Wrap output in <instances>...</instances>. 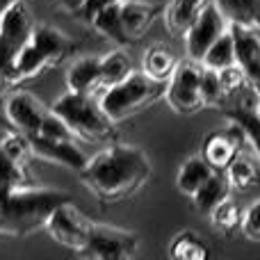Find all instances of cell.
<instances>
[{
  "mask_svg": "<svg viewBox=\"0 0 260 260\" xmlns=\"http://www.w3.org/2000/svg\"><path fill=\"white\" fill-rule=\"evenodd\" d=\"M201 96H203V103L215 105V108L229 99V94H226L224 85L219 80V73L206 67H203V76H201Z\"/></svg>",
  "mask_w": 260,
  "mask_h": 260,
  "instance_id": "obj_31",
  "label": "cell"
},
{
  "mask_svg": "<svg viewBox=\"0 0 260 260\" xmlns=\"http://www.w3.org/2000/svg\"><path fill=\"white\" fill-rule=\"evenodd\" d=\"M3 108H5L7 121L16 130L25 133L27 137L39 135L46 117L50 114V110L37 96H32L30 91H14V94H9L5 99Z\"/></svg>",
  "mask_w": 260,
  "mask_h": 260,
  "instance_id": "obj_11",
  "label": "cell"
},
{
  "mask_svg": "<svg viewBox=\"0 0 260 260\" xmlns=\"http://www.w3.org/2000/svg\"><path fill=\"white\" fill-rule=\"evenodd\" d=\"M0 148H3L9 157H14V160H18V162H25V165H27V160L35 155V153H32L30 137H27L25 133H21V130H16L14 126L7 130H0Z\"/></svg>",
  "mask_w": 260,
  "mask_h": 260,
  "instance_id": "obj_29",
  "label": "cell"
},
{
  "mask_svg": "<svg viewBox=\"0 0 260 260\" xmlns=\"http://www.w3.org/2000/svg\"><path fill=\"white\" fill-rule=\"evenodd\" d=\"M55 3H57L62 9L71 12V14H82V9H85L87 0H55Z\"/></svg>",
  "mask_w": 260,
  "mask_h": 260,
  "instance_id": "obj_34",
  "label": "cell"
},
{
  "mask_svg": "<svg viewBox=\"0 0 260 260\" xmlns=\"http://www.w3.org/2000/svg\"><path fill=\"white\" fill-rule=\"evenodd\" d=\"M253 112H256L258 117H260V96H258V103H256V110H253Z\"/></svg>",
  "mask_w": 260,
  "mask_h": 260,
  "instance_id": "obj_37",
  "label": "cell"
},
{
  "mask_svg": "<svg viewBox=\"0 0 260 260\" xmlns=\"http://www.w3.org/2000/svg\"><path fill=\"white\" fill-rule=\"evenodd\" d=\"M165 82H157L148 78L142 71H133L128 78L114 82L110 87H103L99 94V103L103 112L112 119L114 123L126 121L139 110L151 105L153 101L165 99Z\"/></svg>",
  "mask_w": 260,
  "mask_h": 260,
  "instance_id": "obj_5",
  "label": "cell"
},
{
  "mask_svg": "<svg viewBox=\"0 0 260 260\" xmlns=\"http://www.w3.org/2000/svg\"><path fill=\"white\" fill-rule=\"evenodd\" d=\"M247 85L253 89V94L260 96V67L256 69V71H251V73L247 76Z\"/></svg>",
  "mask_w": 260,
  "mask_h": 260,
  "instance_id": "obj_35",
  "label": "cell"
},
{
  "mask_svg": "<svg viewBox=\"0 0 260 260\" xmlns=\"http://www.w3.org/2000/svg\"><path fill=\"white\" fill-rule=\"evenodd\" d=\"M212 171H215L212 165L203 155H192L180 165L178 174H176V187H178L180 194L192 197V194L210 178Z\"/></svg>",
  "mask_w": 260,
  "mask_h": 260,
  "instance_id": "obj_21",
  "label": "cell"
},
{
  "mask_svg": "<svg viewBox=\"0 0 260 260\" xmlns=\"http://www.w3.org/2000/svg\"><path fill=\"white\" fill-rule=\"evenodd\" d=\"M89 23L96 27L99 35L108 37L117 46H130L126 30H123V21H121V0L112 5H105L99 12H94L89 16Z\"/></svg>",
  "mask_w": 260,
  "mask_h": 260,
  "instance_id": "obj_20",
  "label": "cell"
},
{
  "mask_svg": "<svg viewBox=\"0 0 260 260\" xmlns=\"http://www.w3.org/2000/svg\"><path fill=\"white\" fill-rule=\"evenodd\" d=\"M14 3H18V0H0V14H3L7 7H12Z\"/></svg>",
  "mask_w": 260,
  "mask_h": 260,
  "instance_id": "obj_36",
  "label": "cell"
},
{
  "mask_svg": "<svg viewBox=\"0 0 260 260\" xmlns=\"http://www.w3.org/2000/svg\"><path fill=\"white\" fill-rule=\"evenodd\" d=\"M139 235L133 231L110 224H94L80 256L89 260H128L139 251Z\"/></svg>",
  "mask_w": 260,
  "mask_h": 260,
  "instance_id": "obj_6",
  "label": "cell"
},
{
  "mask_svg": "<svg viewBox=\"0 0 260 260\" xmlns=\"http://www.w3.org/2000/svg\"><path fill=\"white\" fill-rule=\"evenodd\" d=\"M133 71H135L133 59H130V55L123 50V46L101 55V89L123 80V78H128Z\"/></svg>",
  "mask_w": 260,
  "mask_h": 260,
  "instance_id": "obj_24",
  "label": "cell"
},
{
  "mask_svg": "<svg viewBox=\"0 0 260 260\" xmlns=\"http://www.w3.org/2000/svg\"><path fill=\"white\" fill-rule=\"evenodd\" d=\"M229 27L235 44V62L249 76L260 67V30L253 25H240V23H231Z\"/></svg>",
  "mask_w": 260,
  "mask_h": 260,
  "instance_id": "obj_14",
  "label": "cell"
},
{
  "mask_svg": "<svg viewBox=\"0 0 260 260\" xmlns=\"http://www.w3.org/2000/svg\"><path fill=\"white\" fill-rule=\"evenodd\" d=\"M32 30H35V21H32V14H30V9L25 7L23 0L14 3L12 7H7L0 14V37H3L16 53L27 41V37L32 35Z\"/></svg>",
  "mask_w": 260,
  "mask_h": 260,
  "instance_id": "obj_13",
  "label": "cell"
},
{
  "mask_svg": "<svg viewBox=\"0 0 260 260\" xmlns=\"http://www.w3.org/2000/svg\"><path fill=\"white\" fill-rule=\"evenodd\" d=\"M240 231L244 233L247 240L260 242V197L242 212V226H240Z\"/></svg>",
  "mask_w": 260,
  "mask_h": 260,
  "instance_id": "obj_32",
  "label": "cell"
},
{
  "mask_svg": "<svg viewBox=\"0 0 260 260\" xmlns=\"http://www.w3.org/2000/svg\"><path fill=\"white\" fill-rule=\"evenodd\" d=\"M260 157L256 155H247V153H240L233 162L224 169L226 178L231 183V189H238V192H244V189H251L260 183Z\"/></svg>",
  "mask_w": 260,
  "mask_h": 260,
  "instance_id": "obj_22",
  "label": "cell"
},
{
  "mask_svg": "<svg viewBox=\"0 0 260 260\" xmlns=\"http://www.w3.org/2000/svg\"><path fill=\"white\" fill-rule=\"evenodd\" d=\"M169 258L174 260H206L210 258V247L197 231H180L169 242Z\"/></svg>",
  "mask_w": 260,
  "mask_h": 260,
  "instance_id": "obj_23",
  "label": "cell"
},
{
  "mask_svg": "<svg viewBox=\"0 0 260 260\" xmlns=\"http://www.w3.org/2000/svg\"><path fill=\"white\" fill-rule=\"evenodd\" d=\"M30 185L35 183L25 162L14 160L0 148V187H30Z\"/></svg>",
  "mask_w": 260,
  "mask_h": 260,
  "instance_id": "obj_28",
  "label": "cell"
},
{
  "mask_svg": "<svg viewBox=\"0 0 260 260\" xmlns=\"http://www.w3.org/2000/svg\"><path fill=\"white\" fill-rule=\"evenodd\" d=\"M210 5V0H169L165 7V25L171 35L183 37L199 14Z\"/></svg>",
  "mask_w": 260,
  "mask_h": 260,
  "instance_id": "obj_18",
  "label": "cell"
},
{
  "mask_svg": "<svg viewBox=\"0 0 260 260\" xmlns=\"http://www.w3.org/2000/svg\"><path fill=\"white\" fill-rule=\"evenodd\" d=\"M67 89L80 94H94L101 89V55L80 57L67 71Z\"/></svg>",
  "mask_w": 260,
  "mask_h": 260,
  "instance_id": "obj_16",
  "label": "cell"
},
{
  "mask_svg": "<svg viewBox=\"0 0 260 260\" xmlns=\"http://www.w3.org/2000/svg\"><path fill=\"white\" fill-rule=\"evenodd\" d=\"M226 30H229V21H226L221 9L217 7L215 0H212V3L199 14L197 21L187 27V32L183 35L189 59H199V62H201L206 50L210 48Z\"/></svg>",
  "mask_w": 260,
  "mask_h": 260,
  "instance_id": "obj_9",
  "label": "cell"
},
{
  "mask_svg": "<svg viewBox=\"0 0 260 260\" xmlns=\"http://www.w3.org/2000/svg\"><path fill=\"white\" fill-rule=\"evenodd\" d=\"M201 64L206 69H212V71H221V69L235 64V44H233V35H231V27L206 50Z\"/></svg>",
  "mask_w": 260,
  "mask_h": 260,
  "instance_id": "obj_27",
  "label": "cell"
},
{
  "mask_svg": "<svg viewBox=\"0 0 260 260\" xmlns=\"http://www.w3.org/2000/svg\"><path fill=\"white\" fill-rule=\"evenodd\" d=\"M231 194V183L229 178H226L224 171H212V176L206 180V183L201 185V187L197 189V192L192 194V203L194 208H197L199 212H203V215H210L212 210H215L217 206H219L221 201H224L226 197Z\"/></svg>",
  "mask_w": 260,
  "mask_h": 260,
  "instance_id": "obj_19",
  "label": "cell"
},
{
  "mask_svg": "<svg viewBox=\"0 0 260 260\" xmlns=\"http://www.w3.org/2000/svg\"><path fill=\"white\" fill-rule=\"evenodd\" d=\"M53 110L64 119V123L73 133V137L82 142H108L114 135V121L103 112L99 96L80 94V91H64L53 103Z\"/></svg>",
  "mask_w": 260,
  "mask_h": 260,
  "instance_id": "obj_4",
  "label": "cell"
},
{
  "mask_svg": "<svg viewBox=\"0 0 260 260\" xmlns=\"http://www.w3.org/2000/svg\"><path fill=\"white\" fill-rule=\"evenodd\" d=\"M69 199L53 187H0V235L23 238L44 229L50 212Z\"/></svg>",
  "mask_w": 260,
  "mask_h": 260,
  "instance_id": "obj_2",
  "label": "cell"
},
{
  "mask_svg": "<svg viewBox=\"0 0 260 260\" xmlns=\"http://www.w3.org/2000/svg\"><path fill=\"white\" fill-rule=\"evenodd\" d=\"M71 50V39L57 27L50 25H35L27 41L18 48L12 69L7 73V85H18L23 80L39 76L44 69L59 64Z\"/></svg>",
  "mask_w": 260,
  "mask_h": 260,
  "instance_id": "obj_3",
  "label": "cell"
},
{
  "mask_svg": "<svg viewBox=\"0 0 260 260\" xmlns=\"http://www.w3.org/2000/svg\"><path fill=\"white\" fill-rule=\"evenodd\" d=\"M226 21L240 25H253L260 30V0H215Z\"/></svg>",
  "mask_w": 260,
  "mask_h": 260,
  "instance_id": "obj_25",
  "label": "cell"
},
{
  "mask_svg": "<svg viewBox=\"0 0 260 260\" xmlns=\"http://www.w3.org/2000/svg\"><path fill=\"white\" fill-rule=\"evenodd\" d=\"M178 57L167 44H151L142 55V73H146L148 78L157 82H169V78L174 76L176 67H178Z\"/></svg>",
  "mask_w": 260,
  "mask_h": 260,
  "instance_id": "obj_17",
  "label": "cell"
},
{
  "mask_svg": "<svg viewBox=\"0 0 260 260\" xmlns=\"http://www.w3.org/2000/svg\"><path fill=\"white\" fill-rule=\"evenodd\" d=\"M217 73H219V80H221V85H224V89L229 96L247 85V73H244V69L240 67L238 62L226 67V69H221V71H217Z\"/></svg>",
  "mask_w": 260,
  "mask_h": 260,
  "instance_id": "obj_33",
  "label": "cell"
},
{
  "mask_svg": "<svg viewBox=\"0 0 260 260\" xmlns=\"http://www.w3.org/2000/svg\"><path fill=\"white\" fill-rule=\"evenodd\" d=\"M91 226H94V221L82 215L76 203L69 199V201L59 203V206L50 212L44 229L59 247H67V249H71V251L80 253L82 249H85L87 240H89Z\"/></svg>",
  "mask_w": 260,
  "mask_h": 260,
  "instance_id": "obj_7",
  "label": "cell"
},
{
  "mask_svg": "<svg viewBox=\"0 0 260 260\" xmlns=\"http://www.w3.org/2000/svg\"><path fill=\"white\" fill-rule=\"evenodd\" d=\"M208 217H210L212 226H215L221 235H233L235 231H240V226H242V208H240V203L235 201L231 194Z\"/></svg>",
  "mask_w": 260,
  "mask_h": 260,
  "instance_id": "obj_26",
  "label": "cell"
},
{
  "mask_svg": "<svg viewBox=\"0 0 260 260\" xmlns=\"http://www.w3.org/2000/svg\"><path fill=\"white\" fill-rule=\"evenodd\" d=\"M201 76H203V64L199 59L180 62L176 67L174 76L169 78L165 89V99L174 112L194 114L206 105L201 96Z\"/></svg>",
  "mask_w": 260,
  "mask_h": 260,
  "instance_id": "obj_8",
  "label": "cell"
},
{
  "mask_svg": "<svg viewBox=\"0 0 260 260\" xmlns=\"http://www.w3.org/2000/svg\"><path fill=\"white\" fill-rule=\"evenodd\" d=\"M32 142V153L41 160H48L55 162V165H62L69 167L73 171H82V167L87 165V157L85 153L80 151L73 137H30Z\"/></svg>",
  "mask_w": 260,
  "mask_h": 260,
  "instance_id": "obj_12",
  "label": "cell"
},
{
  "mask_svg": "<svg viewBox=\"0 0 260 260\" xmlns=\"http://www.w3.org/2000/svg\"><path fill=\"white\" fill-rule=\"evenodd\" d=\"M229 121H235L247 135V146H251V151L260 157V117L256 112H249L244 108H235L226 112Z\"/></svg>",
  "mask_w": 260,
  "mask_h": 260,
  "instance_id": "obj_30",
  "label": "cell"
},
{
  "mask_svg": "<svg viewBox=\"0 0 260 260\" xmlns=\"http://www.w3.org/2000/svg\"><path fill=\"white\" fill-rule=\"evenodd\" d=\"M247 146V135L235 121H229V128L212 130L201 144V155L212 165V169L224 171Z\"/></svg>",
  "mask_w": 260,
  "mask_h": 260,
  "instance_id": "obj_10",
  "label": "cell"
},
{
  "mask_svg": "<svg viewBox=\"0 0 260 260\" xmlns=\"http://www.w3.org/2000/svg\"><path fill=\"white\" fill-rule=\"evenodd\" d=\"M157 18V7L146 0H121V21L130 44L139 41Z\"/></svg>",
  "mask_w": 260,
  "mask_h": 260,
  "instance_id": "obj_15",
  "label": "cell"
},
{
  "mask_svg": "<svg viewBox=\"0 0 260 260\" xmlns=\"http://www.w3.org/2000/svg\"><path fill=\"white\" fill-rule=\"evenodd\" d=\"M151 174V160L139 146L108 144L94 157H87L80 178L99 201L117 203L137 194L148 183Z\"/></svg>",
  "mask_w": 260,
  "mask_h": 260,
  "instance_id": "obj_1",
  "label": "cell"
}]
</instances>
